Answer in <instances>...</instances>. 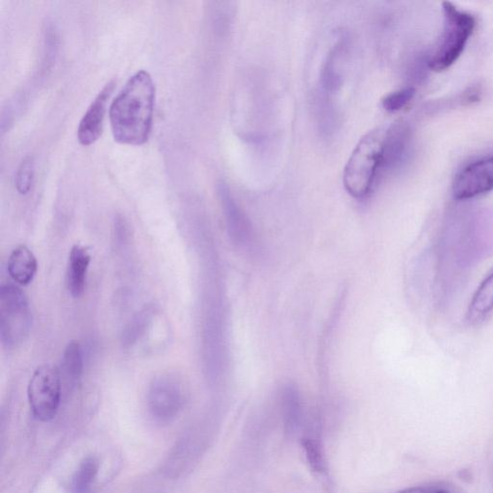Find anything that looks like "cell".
<instances>
[{"mask_svg": "<svg viewBox=\"0 0 493 493\" xmlns=\"http://www.w3.org/2000/svg\"><path fill=\"white\" fill-rule=\"evenodd\" d=\"M156 87L151 75L139 71L127 81L109 109L114 140L142 146L149 140L155 112Z\"/></svg>", "mask_w": 493, "mask_h": 493, "instance_id": "6da1fadb", "label": "cell"}, {"mask_svg": "<svg viewBox=\"0 0 493 493\" xmlns=\"http://www.w3.org/2000/svg\"><path fill=\"white\" fill-rule=\"evenodd\" d=\"M385 135L371 131L361 138L350 155L344 170L346 190L355 198H365L374 189L382 170V144Z\"/></svg>", "mask_w": 493, "mask_h": 493, "instance_id": "7a4b0ae2", "label": "cell"}, {"mask_svg": "<svg viewBox=\"0 0 493 493\" xmlns=\"http://www.w3.org/2000/svg\"><path fill=\"white\" fill-rule=\"evenodd\" d=\"M443 33L429 61L430 68L435 72L452 67L461 58L476 27L474 17L454 4L443 3Z\"/></svg>", "mask_w": 493, "mask_h": 493, "instance_id": "3957f363", "label": "cell"}, {"mask_svg": "<svg viewBox=\"0 0 493 493\" xmlns=\"http://www.w3.org/2000/svg\"><path fill=\"white\" fill-rule=\"evenodd\" d=\"M32 313L26 294L12 284L0 289V338L14 349L23 344L31 331Z\"/></svg>", "mask_w": 493, "mask_h": 493, "instance_id": "277c9868", "label": "cell"}, {"mask_svg": "<svg viewBox=\"0 0 493 493\" xmlns=\"http://www.w3.org/2000/svg\"><path fill=\"white\" fill-rule=\"evenodd\" d=\"M30 410L35 418L48 422L56 418L61 401V376L53 365H42L33 374L27 389Z\"/></svg>", "mask_w": 493, "mask_h": 493, "instance_id": "5b68a950", "label": "cell"}, {"mask_svg": "<svg viewBox=\"0 0 493 493\" xmlns=\"http://www.w3.org/2000/svg\"><path fill=\"white\" fill-rule=\"evenodd\" d=\"M148 408L153 419L169 422L181 412L184 403L181 381L173 375L153 380L148 391Z\"/></svg>", "mask_w": 493, "mask_h": 493, "instance_id": "8992f818", "label": "cell"}, {"mask_svg": "<svg viewBox=\"0 0 493 493\" xmlns=\"http://www.w3.org/2000/svg\"><path fill=\"white\" fill-rule=\"evenodd\" d=\"M493 190V158L470 164L459 173L453 183L456 200H470Z\"/></svg>", "mask_w": 493, "mask_h": 493, "instance_id": "52a82bcc", "label": "cell"}, {"mask_svg": "<svg viewBox=\"0 0 493 493\" xmlns=\"http://www.w3.org/2000/svg\"><path fill=\"white\" fill-rule=\"evenodd\" d=\"M115 85L114 81H109L95 97L81 119L78 128V139L82 146H91L101 137L106 106Z\"/></svg>", "mask_w": 493, "mask_h": 493, "instance_id": "ba28073f", "label": "cell"}, {"mask_svg": "<svg viewBox=\"0 0 493 493\" xmlns=\"http://www.w3.org/2000/svg\"><path fill=\"white\" fill-rule=\"evenodd\" d=\"M92 256L89 250L81 245H74L69 256L67 273L68 289L73 298H79L85 289L88 269Z\"/></svg>", "mask_w": 493, "mask_h": 493, "instance_id": "9c48e42d", "label": "cell"}, {"mask_svg": "<svg viewBox=\"0 0 493 493\" xmlns=\"http://www.w3.org/2000/svg\"><path fill=\"white\" fill-rule=\"evenodd\" d=\"M38 262L35 254L25 245L17 247L8 260L9 275L20 286H28L35 280Z\"/></svg>", "mask_w": 493, "mask_h": 493, "instance_id": "30bf717a", "label": "cell"}, {"mask_svg": "<svg viewBox=\"0 0 493 493\" xmlns=\"http://www.w3.org/2000/svg\"><path fill=\"white\" fill-rule=\"evenodd\" d=\"M347 47L346 40L338 41L330 52L327 53L321 70V85L323 91L333 95L343 86L341 61Z\"/></svg>", "mask_w": 493, "mask_h": 493, "instance_id": "8fae6325", "label": "cell"}, {"mask_svg": "<svg viewBox=\"0 0 493 493\" xmlns=\"http://www.w3.org/2000/svg\"><path fill=\"white\" fill-rule=\"evenodd\" d=\"M217 189L229 231L235 236L243 235L247 228L246 220L243 212L239 210L232 192L229 191L228 186L224 182H220L218 184Z\"/></svg>", "mask_w": 493, "mask_h": 493, "instance_id": "7c38bea8", "label": "cell"}, {"mask_svg": "<svg viewBox=\"0 0 493 493\" xmlns=\"http://www.w3.org/2000/svg\"><path fill=\"white\" fill-rule=\"evenodd\" d=\"M493 310V273L481 283L469 305V320L484 319Z\"/></svg>", "mask_w": 493, "mask_h": 493, "instance_id": "4fadbf2b", "label": "cell"}, {"mask_svg": "<svg viewBox=\"0 0 493 493\" xmlns=\"http://www.w3.org/2000/svg\"><path fill=\"white\" fill-rule=\"evenodd\" d=\"M98 473V462L94 457L86 458L80 465L72 481L73 493L89 492Z\"/></svg>", "mask_w": 493, "mask_h": 493, "instance_id": "5bb4252c", "label": "cell"}, {"mask_svg": "<svg viewBox=\"0 0 493 493\" xmlns=\"http://www.w3.org/2000/svg\"><path fill=\"white\" fill-rule=\"evenodd\" d=\"M63 372L71 381H78L83 374V357L80 343L71 342L65 347L62 361Z\"/></svg>", "mask_w": 493, "mask_h": 493, "instance_id": "9a60e30c", "label": "cell"}, {"mask_svg": "<svg viewBox=\"0 0 493 493\" xmlns=\"http://www.w3.org/2000/svg\"><path fill=\"white\" fill-rule=\"evenodd\" d=\"M152 312L153 311L151 309H145L139 312L135 319L130 321L123 335V343L125 346H133L138 342V339L144 335L151 320Z\"/></svg>", "mask_w": 493, "mask_h": 493, "instance_id": "2e32d148", "label": "cell"}, {"mask_svg": "<svg viewBox=\"0 0 493 493\" xmlns=\"http://www.w3.org/2000/svg\"><path fill=\"white\" fill-rule=\"evenodd\" d=\"M36 163L33 157H27L20 162L16 173V189L20 195H27L35 184Z\"/></svg>", "mask_w": 493, "mask_h": 493, "instance_id": "e0dca14e", "label": "cell"}, {"mask_svg": "<svg viewBox=\"0 0 493 493\" xmlns=\"http://www.w3.org/2000/svg\"><path fill=\"white\" fill-rule=\"evenodd\" d=\"M414 94L413 88H404V89L393 92L383 98L382 106L389 112H400L412 100Z\"/></svg>", "mask_w": 493, "mask_h": 493, "instance_id": "ac0fdd59", "label": "cell"}, {"mask_svg": "<svg viewBox=\"0 0 493 493\" xmlns=\"http://www.w3.org/2000/svg\"><path fill=\"white\" fill-rule=\"evenodd\" d=\"M428 493H451L445 489H437V490H434L432 492H428Z\"/></svg>", "mask_w": 493, "mask_h": 493, "instance_id": "d6986e66", "label": "cell"}]
</instances>
